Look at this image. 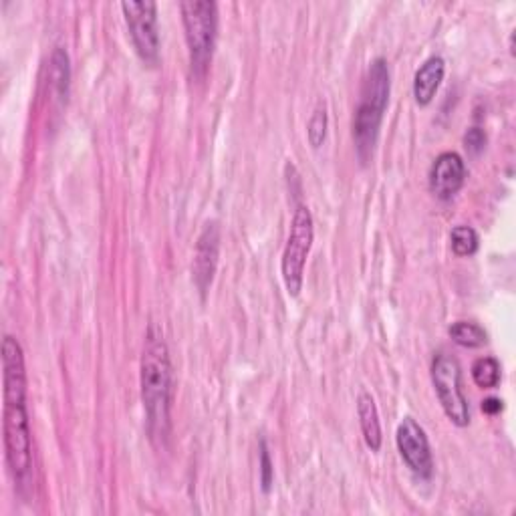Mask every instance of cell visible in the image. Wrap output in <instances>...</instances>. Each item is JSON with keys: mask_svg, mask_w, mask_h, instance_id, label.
Returning a JSON list of instances; mask_svg holds the SVG:
<instances>
[{"mask_svg": "<svg viewBox=\"0 0 516 516\" xmlns=\"http://www.w3.org/2000/svg\"><path fill=\"white\" fill-rule=\"evenodd\" d=\"M3 426L9 470L21 492L33 480V440L27 412V369L25 353L17 337L3 339Z\"/></svg>", "mask_w": 516, "mask_h": 516, "instance_id": "obj_1", "label": "cell"}, {"mask_svg": "<svg viewBox=\"0 0 516 516\" xmlns=\"http://www.w3.org/2000/svg\"><path fill=\"white\" fill-rule=\"evenodd\" d=\"M142 402L148 418L152 440H166L170 434V408H172V363L170 351L160 325L152 323L146 335L142 365Z\"/></svg>", "mask_w": 516, "mask_h": 516, "instance_id": "obj_2", "label": "cell"}, {"mask_svg": "<svg viewBox=\"0 0 516 516\" xmlns=\"http://www.w3.org/2000/svg\"><path fill=\"white\" fill-rule=\"evenodd\" d=\"M390 91H392V81H390V67L383 57H377L371 61L363 87H361V97L359 105L355 111L353 119V138H355V148L357 156L361 162H367L373 154L379 127L383 121V113L390 101Z\"/></svg>", "mask_w": 516, "mask_h": 516, "instance_id": "obj_3", "label": "cell"}, {"mask_svg": "<svg viewBox=\"0 0 516 516\" xmlns=\"http://www.w3.org/2000/svg\"><path fill=\"white\" fill-rule=\"evenodd\" d=\"M180 11L192 71L196 77H204L218 37V5L212 0H184Z\"/></svg>", "mask_w": 516, "mask_h": 516, "instance_id": "obj_4", "label": "cell"}, {"mask_svg": "<svg viewBox=\"0 0 516 516\" xmlns=\"http://www.w3.org/2000/svg\"><path fill=\"white\" fill-rule=\"evenodd\" d=\"M313 238H315V228H313L311 210L305 204H299L291 222V232H289L283 261H281L283 281L291 297H299V293L303 291L305 265L313 246Z\"/></svg>", "mask_w": 516, "mask_h": 516, "instance_id": "obj_5", "label": "cell"}, {"mask_svg": "<svg viewBox=\"0 0 516 516\" xmlns=\"http://www.w3.org/2000/svg\"><path fill=\"white\" fill-rule=\"evenodd\" d=\"M432 381L438 400L452 424L464 428L470 424V410L462 392V369L454 355L440 351L432 361Z\"/></svg>", "mask_w": 516, "mask_h": 516, "instance_id": "obj_6", "label": "cell"}, {"mask_svg": "<svg viewBox=\"0 0 516 516\" xmlns=\"http://www.w3.org/2000/svg\"><path fill=\"white\" fill-rule=\"evenodd\" d=\"M121 11L138 55L146 65H156L160 59L158 5L152 0H123Z\"/></svg>", "mask_w": 516, "mask_h": 516, "instance_id": "obj_7", "label": "cell"}, {"mask_svg": "<svg viewBox=\"0 0 516 516\" xmlns=\"http://www.w3.org/2000/svg\"><path fill=\"white\" fill-rule=\"evenodd\" d=\"M398 450L408 468L420 476L430 478L434 472V458L424 428L414 418H404L396 432Z\"/></svg>", "mask_w": 516, "mask_h": 516, "instance_id": "obj_8", "label": "cell"}, {"mask_svg": "<svg viewBox=\"0 0 516 516\" xmlns=\"http://www.w3.org/2000/svg\"><path fill=\"white\" fill-rule=\"evenodd\" d=\"M218 256H220V226H218V222L212 220L204 226V230L198 236L196 252H194V267H192L194 283H196L198 291L202 293V297H206V293L214 281Z\"/></svg>", "mask_w": 516, "mask_h": 516, "instance_id": "obj_9", "label": "cell"}, {"mask_svg": "<svg viewBox=\"0 0 516 516\" xmlns=\"http://www.w3.org/2000/svg\"><path fill=\"white\" fill-rule=\"evenodd\" d=\"M466 180V164L456 152H442L430 168V190L440 200L454 198Z\"/></svg>", "mask_w": 516, "mask_h": 516, "instance_id": "obj_10", "label": "cell"}, {"mask_svg": "<svg viewBox=\"0 0 516 516\" xmlns=\"http://www.w3.org/2000/svg\"><path fill=\"white\" fill-rule=\"evenodd\" d=\"M446 73V61L442 57H430L414 77V97L418 105H430L436 91L440 89V83L444 81Z\"/></svg>", "mask_w": 516, "mask_h": 516, "instance_id": "obj_11", "label": "cell"}, {"mask_svg": "<svg viewBox=\"0 0 516 516\" xmlns=\"http://www.w3.org/2000/svg\"><path fill=\"white\" fill-rule=\"evenodd\" d=\"M357 414H359V424H361L365 444L373 452H377L381 448V424H379V414H377L375 400L365 390L357 398Z\"/></svg>", "mask_w": 516, "mask_h": 516, "instance_id": "obj_12", "label": "cell"}, {"mask_svg": "<svg viewBox=\"0 0 516 516\" xmlns=\"http://www.w3.org/2000/svg\"><path fill=\"white\" fill-rule=\"evenodd\" d=\"M450 337L454 339V343H458L462 347H470V349L482 347L488 341L486 331L480 325L472 323V321H458V323H454L450 327Z\"/></svg>", "mask_w": 516, "mask_h": 516, "instance_id": "obj_13", "label": "cell"}, {"mask_svg": "<svg viewBox=\"0 0 516 516\" xmlns=\"http://www.w3.org/2000/svg\"><path fill=\"white\" fill-rule=\"evenodd\" d=\"M472 379L482 390H492L500 383V363L494 357H480L472 365Z\"/></svg>", "mask_w": 516, "mask_h": 516, "instance_id": "obj_14", "label": "cell"}, {"mask_svg": "<svg viewBox=\"0 0 516 516\" xmlns=\"http://www.w3.org/2000/svg\"><path fill=\"white\" fill-rule=\"evenodd\" d=\"M478 232L472 226H456L450 232V244L456 256H472L478 250Z\"/></svg>", "mask_w": 516, "mask_h": 516, "instance_id": "obj_15", "label": "cell"}, {"mask_svg": "<svg viewBox=\"0 0 516 516\" xmlns=\"http://www.w3.org/2000/svg\"><path fill=\"white\" fill-rule=\"evenodd\" d=\"M51 79L61 97L67 95L69 91V79H71V67H69V55L63 49H57L53 53L51 61Z\"/></svg>", "mask_w": 516, "mask_h": 516, "instance_id": "obj_16", "label": "cell"}, {"mask_svg": "<svg viewBox=\"0 0 516 516\" xmlns=\"http://www.w3.org/2000/svg\"><path fill=\"white\" fill-rule=\"evenodd\" d=\"M307 136L313 148H319L325 142L327 136V109L325 103H319L317 109L313 111L309 125H307Z\"/></svg>", "mask_w": 516, "mask_h": 516, "instance_id": "obj_17", "label": "cell"}, {"mask_svg": "<svg viewBox=\"0 0 516 516\" xmlns=\"http://www.w3.org/2000/svg\"><path fill=\"white\" fill-rule=\"evenodd\" d=\"M464 146H466V150L472 152V154L482 152L484 146H486V134H484V129H480V127H470L468 132H466V136H464Z\"/></svg>", "mask_w": 516, "mask_h": 516, "instance_id": "obj_18", "label": "cell"}, {"mask_svg": "<svg viewBox=\"0 0 516 516\" xmlns=\"http://www.w3.org/2000/svg\"><path fill=\"white\" fill-rule=\"evenodd\" d=\"M261 476H263V490L269 492L271 490V484H273V478H275V470H273V462H271V454H269V448L267 444L263 442L261 444Z\"/></svg>", "mask_w": 516, "mask_h": 516, "instance_id": "obj_19", "label": "cell"}, {"mask_svg": "<svg viewBox=\"0 0 516 516\" xmlns=\"http://www.w3.org/2000/svg\"><path fill=\"white\" fill-rule=\"evenodd\" d=\"M482 412L488 414V416H496L498 412H502V400L498 398H486L482 402Z\"/></svg>", "mask_w": 516, "mask_h": 516, "instance_id": "obj_20", "label": "cell"}]
</instances>
